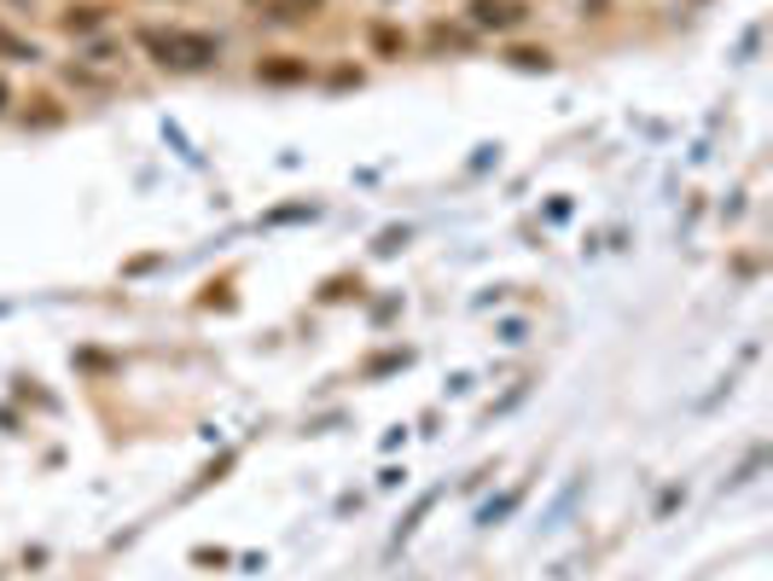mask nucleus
<instances>
[{"mask_svg":"<svg viewBox=\"0 0 773 581\" xmlns=\"http://www.w3.org/2000/svg\"><path fill=\"white\" fill-rule=\"evenodd\" d=\"M507 59L518 64V71H547V64H552V59H547V47H512Z\"/></svg>","mask_w":773,"mask_h":581,"instance_id":"423d86ee","label":"nucleus"},{"mask_svg":"<svg viewBox=\"0 0 773 581\" xmlns=\"http://www.w3.org/2000/svg\"><path fill=\"white\" fill-rule=\"evenodd\" d=\"M59 24L71 29V36H88V29H99V24H105V7H71Z\"/></svg>","mask_w":773,"mask_h":581,"instance_id":"39448f33","label":"nucleus"},{"mask_svg":"<svg viewBox=\"0 0 773 581\" xmlns=\"http://www.w3.org/2000/svg\"><path fill=\"white\" fill-rule=\"evenodd\" d=\"M257 12H267L274 24H302V18H314V12L326 7V0H250Z\"/></svg>","mask_w":773,"mask_h":581,"instance_id":"7ed1b4c3","label":"nucleus"},{"mask_svg":"<svg viewBox=\"0 0 773 581\" xmlns=\"http://www.w3.org/2000/svg\"><path fill=\"white\" fill-rule=\"evenodd\" d=\"M0 59H36V47H29L24 36H12V29L0 24Z\"/></svg>","mask_w":773,"mask_h":581,"instance_id":"0eeeda50","label":"nucleus"},{"mask_svg":"<svg viewBox=\"0 0 773 581\" xmlns=\"http://www.w3.org/2000/svg\"><path fill=\"white\" fill-rule=\"evenodd\" d=\"M472 24L477 29H518L524 24V7H518V0H472Z\"/></svg>","mask_w":773,"mask_h":581,"instance_id":"f03ea898","label":"nucleus"},{"mask_svg":"<svg viewBox=\"0 0 773 581\" xmlns=\"http://www.w3.org/2000/svg\"><path fill=\"white\" fill-rule=\"evenodd\" d=\"M431 47H472V36H465V29H448V24H436V29H431Z\"/></svg>","mask_w":773,"mask_h":581,"instance_id":"1a4fd4ad","label":"nucleus"},{"mask_svg":"<svg viewBox=\"0 0 773 581\" xmlns=\"http://www.w3.org/2000/svg\"><path fill=\"white\" fill-rule=\"evenodd\" d=\"M0 111H7V82H0Z\"/></svg>","mask_w":773,"mask_h":581,"instance_id":"9d476101","label":"nucleus"},{"mask_svg":"<svg viewBox=\"0 0 773 581\" xmlns=\"http://www.w3.org/2000/svg\"><path fill=\"white\" fill-rule=\"evenodd\" d=\"M140 47L163 64V71H210V64L222 59V47H215V36H204V29H158V24H146Z\"/></svg>","mask_w":773,"mask_h":581,"instance_id":"f257e3e1","label":"nucleus"},{"mask_svg":"<svg viewBox=\"0 0 773 581\" xmlns=\"http://www.w3.org/2000/svg\"><path fill=\"white\" fill-rule=\"evenodd\" d=\"M257 76H262V82H274V88H291V82H309V64L279 53V59H262V64H257Z\"/></svg>","mask_w":773,"mask_h":581,"instance_id":"20e7f679","label":"nucleus"},{"mask_svg":"<svg viewBox=\"0 0 773 581\" xmlns=\"http://www.w3.org/2000/svg\"><path fill=\"white\" fill-rule=\"evenodd\" d=\"M373 47H378L384 59H401V47H408V41H401V36H396L390 24H373Z\"/></svg>","mask_w":773,"mask_h":581,"instance_id":"6e6552de","label":"nucleus"}]
</instances>
